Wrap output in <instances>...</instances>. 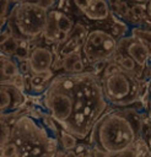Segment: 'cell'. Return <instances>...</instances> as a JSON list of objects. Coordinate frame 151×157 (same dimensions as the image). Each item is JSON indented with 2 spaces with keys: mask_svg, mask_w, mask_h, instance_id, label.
<instances>
[{
  "mask_svg": "<svg viewBox=\"0 0 151 157\" xmlns=\"http://www.w3.org/2000/svg\"><path fill=\"white\" fill-rule=\"evenodd\" d=\"M59 77L72 97V115L63 130L77 139H85L93 131L108 104L102 83L92 74H72Z\"/></svg>",
  "mask_w": 151,
  "mask_h": 157,
  "instance_id": "6da1fadb",
  "label": "cell"
},
{
  "mask_svg": "<svg viewBox=\"0 0 151 157\" xmlns=\"http://www.w3.org/2000/svg\"><path fill=\"white\" fill-rule=\"evenodd\" d=\"M139 134L131 124L128 109L104 114L92 131L95 146L103 155H113L133 148Z\"/></svg>",
  "mask_w": 151,
  "mask_h": 157,
  "instance_id": "7a4b0ae2",
  "label": "cell"
},
{
  "mask_svg": "<svg viewBox=\"0 0 151 157\" xmlns=\"http://www.w3.org/2000/svg\"><path fill=\"white\" fill-rule=\"evenodd\" d=\"M10 141L16 145L18 157H42L48 151H55L54 141L29 117H21L15 121Z\"/></svg>",
  "mask_w": 151,
  "mask_h": 157,
  "instance_id": "3957f363",
  "label": "cell"
},
{
  "mask_svg": "<svg viewBox=\"0 0 151 157\" xmlns=\"http://www.w3.org/2000/svg\"><path fill=\"white\" fill-rule=\"evenodd\" d=\"M102 87L108 103L114 105H128L135 102L140 94V83L134 74L119 70L107 75L102 80Z\"/></svg>",
  "mask_w": 151,
  "mask_h": 157,
  "instance_id": "277c9868",
  "label": "cell"
},
{
  "mask_svg": "<svg viewBox=\"0 0 151 157\" xmlns=\"http://www.w3.org/2000/svg\"><path fill=\"white\" fill-rule=\"evenodd\" d=\"M47 9L37 2H18L14 10V23L17 31L27 38H34L43 33L48 23Z\"/></svg>",
  "mask_w": 151,
  "mask_h": 157,
  "instance_id": "5b68a950",
  "label": "cell"
},
{
  "mask_svg": "<svg viewBox=\"0 0 151 157\" xmlns=\"http://www.w3.org/2000/svg\"><path fill=\"white\" fill-rule=\"evenodd\" d=\"M118 49V42L104 29H93L87 33L82 52L90 63H102L112 58Z\"/></svg>",
  "mask_w": 151,
  "mask_h": 157,
  "instance_id": "8992f818",
  "label": "cell"
},
{
  "mask_svg": "<svg viewBox=\"0 0 151 157\" xmlns=\"http://www.w3.org/2000/svg\"><path fill=\"white\" fill-rule=\"evenodd\" d=\"M29 72L32 75H39L50 71V67L54 63V54L47 47H36L31 50L27 59Z\"/></svg>",
  "mask_w": 151,
  "mask_h": 157,
  "instance_id": "52a82bcc",
  "label": "cell"
},
{
  "mask_svg": "<svg viewBox=\"0 0 151 157\" xmlns=\"http://www.w3.org/2000/svg\"><path fill=\"white\" fill-rule=\"evenodd\" d=\"M0 96H1V113L2 115L7 112L15 110L18 107H21L25 102V94L22 90L16 87L12 83L2 82L0 88Z\"/></svg>",
  "mask_w": 151,
  "mask_h": 157,
  "instance_id": "ba28073f",
  "label": "cell"
},
{
  "mask_svg": "<svg viewBox=\"0 0 151 157\" xmlns=\"http://www.w3.org/2000/svg\"><path fill=\"white\" fill-rule=\"evenodd\" d=\"M118 44L123 45L125 54L133 58L139 66H144L151 56L150 49L137 38H134V37L123 38L122 42H118Z\"/></svg>",
  "mask_w": 151,
  "mask_h": 157,
  "instance_id": "9c48e42d",
  "label": "cell"
},
{
  "mask_svg": "<svg viewBox=\"0 0 151 157\" xmlns=\"http://www.w3.org/2000/svg\"><path fill=\"white\" fill-rule=\"evenodd\" d=\"M83 13L90 20H107L109 17V6L107 0H90Z\"/></svg>",
  "mask_w": 151,
  "mask_h": 157,
  "instance_id": "30bf717a",
  "label": "cell"
},
{
  "mask_svg": "<svg viewBox=\"0 0 151 157\" xmlns=\"http://www.w3.org/2000/svg\"><path fill=\"white\" fill-rule=\"evenodd\" d=\"M20 64L15 58L1 54V82H7L20 75Z\"/></svg>",
  "mask_w": 151,
  "mask_h": 157,
  "instance_id": "8fae6325",
  "label": "cell"
},
{
  "mask_svg": "<svg viewBox=\"0 0 151 157\" xmlns=\"http://www.w3.org/2000/svg\"><path fill=\"white\" fill-rule=\"evenodd\" d=\"M49 13H50L52 17L54 18L58 29H59L61 33H64L65 36L69 37L70 33H71L72 29H74V22L70 20V17H68L65 13H63V12H60V11H58V10H54V11H52V12H49Z\"/></svg>",
  "mask_w": 151,
  "mask_h": 157,
  "instance_id": "7c38bea8",
  "label": "cell"
},
{
  "mask_svg": "<svg viewBox=\"0 0 151 157\" xmlns=\"http://www.w3.org/2000/svg\"><path fill=\"white\" fill-rule=\"evenodd\" d=\"M53 76V72L52 71H48V72H44V74H39V75H32L31 77V86L33 90L36 91H43L44 88V85L52 78Z\"/></svg>",
  "mask_w": 151,
  "mask_h": 157,
  "instance_id": "4fadbf2b",
  "label": "cell"
},
{
  "mask_svg": "<svg viewBox=\"0 0 151 157\" xmlns=\"http://www.w3.org/2000/svg\"><path fill=\"white\" fill-rule=\"evenodd\" d=\"M60 142H61V146L65 151H72L77 145V137L74 136L72 134L65 131V130H61Z\"/></svg>",
  "mask_w": 151,
  "mask_h": 157,
  "instance_id": "5bb4252c",
  "label": "cell"
},
{
  "mask_svg": "<svg viewBox=\"0 0 151 157\" xmlns=\"http://www.w3.org/2000/svg\"><path fill=\"white\" fill-rule=\"evenodd\" d=\"M18 47H20L18 40L15 37H11L5 42H1L2 54H6V55H15L16 50L18 49Z\"/></svg>",
  "mask_w": 151,
  "mask_h": 157,
  "instance_id": "9a60e30c",
  "label": "cell"
},
{
  "mask_svg": "<svg viewBox=\"0 0 151 157\" xmlns=\"http://www.w3.org/2000/svg\"><path fill=\"white\" fill-rule=\"evenodd\" d=\"M118 63H119V65H120V67H123V70H125V71H129V72H135V70H136V66H137V64H136V61L133 59V58H130L129 55H120L119 56V59H118Z\"/></svg>",
  "mask_w": 151,
  "mask_h": 157,
  "instance_id": "2e32d148",
  "label": "cell"
},
{
  "mask_svg": "<svg viewBox=\"0 0 151 157\" xmlns=\"http://www.w3.org/2000/svg\"><path fill=\"white\" fill-rule=\"evenodd\" d=\"M81 60V54L80 52H75V53H71L69 55H66L64 59H63V66L66 71H70L72 72V67L74 65L76 64V61Z\"/></svg>",
  "mask_w": 151,
  "mask_h": 157,
  "instance_id": "e0dca14e",
  "label": "cell"
},
{
  "mask_svg": "<svg viewBox=\"0 0 151 157\" xmlns=\"http://www.w3.org/2000/svg\"><path fill=\"white\" fill-rule=\"evenodd\" d=\"M10 136H11V129L7 126V124L2 119L1 120V147L10 141Z\"/></svg>",
  "mask_w": 151,
  "mask_h": 157,
  "instance_id": "ac0fdd59",
  "label": "cell"
},
{
  "mask_svg": "<svg viewBox=\"0 0 151 157\" xmlns=\"http://www.w3.org/2000/svg\"><path fill=\"white\" fill-rule=\"evenodd\" d=\"M103 157H136V151L133 147V148L125 150L123 152H118V153H113V155H103Z\"/></svg>",
  "mask_w": 151,
  "mask_h": 157,
  "instance_id": "d6986e66",
  "label": "cell"
},
{
  "mask_svg": "<svg viewBox=\"0 0 151 157\" xmlns=\"http://www.w3.org/2000/svg\"><path fill=\"white\" fill-rule=\"evenodd\" d=\"M119 70H122V67H120L119 64H117V63H110V64L107 65V67H106V70H104V76L115 74V72H118Z\"/></svg>",
  "mask_w": 151,
  "mask_h": 157,
  "instance_id": "ffe728a7",
  "label": "cell"
},
{
  "mask_svg": "<svg viewBox=\"0 0 151 157\" xmlns=\"http://www.w3.org/2000/svg\"><path fill=\"white\" fill-rule=\"evenodd\" d=\"M83 67H85V65H83L82 60L76 61V64H75V65H74V67H72V74H82Z\"/></svg>",
  "mask_w": 151,
  "mask_h": 157,
  "instance_id": "44dd1931",
  "label": "cell"
},
{
  "mask_svg": "<svg viewBox=\"0 0 151 157\" xmlns=\"http://www.w3.org/2000/svg\"><path fill=\"white\" fill-rule=\"evenodd\" d=\"M9 2H10V0H1V18H4V16H6V13H7Z\"/></svg>",
  "mask_w": 151,
  "mask_h": 157,
  "instance_id": "7402d4cb",
  "label": "cell"
},
{
  "mask_svg": "<svg viewBox=\"0 0 151 157\" xmlns=\"http://www.w3.org/2000/svg\"><path fill=\"white\" fill-rule=\"evenodd\" d=\"M133 13L136 16V17H142L144 15V9L140 6V5H135L133 7Z\"/></svg>",
  "mask_w": 151,
  "mask_h": 157,
  "instance_id": "603a6c76",
  "label": "cell"
},
{
  "mask_svg": "<svg viewBox=\"0 0 151 157\" xmlns=\"http://www.w3.org/2000/svg\"><path fill=\"white\" fill-rule=\"evenodd\" d=\"M63 157H79V156H77V155H76V152L72 150V151H66V152H65V155H64Z\"/></svg>",
  "mask_w": 151,
  "mask_h": 157,
  "instance_id": "cb8c5ba5",
  "label": "cell"
},
{
  "mask_svg": "<svg viewBox=\"0 0 151 157\" xmlns=\"http://www.w3.org/2000/svg\"><path fill=\"white\" fill-rule=\"evenodd\" d=\"M54 156H55V151H48L42 157H54Z\"/></svg>",
  "mask_w": 151,
  "mask_h": 157,
  "instance_id": "d4e9b609",
  "label": "cell"
},
{
  "mask_svg": "<svg viewBox=\"0 0 151 157\" xmlns=\"http://www.w3.org/2000/svg\"><path fill=\"white\" fill-rule=\"evenodd\" d=\"M15 1H18V2H37V4L41 5L39 0H15Z\"/></svg>",
  "mask_w": 151,
  "mask_h": 157,
  "instance_id": "484cf974",
  "label": "cell"
},
{
  "mask_svg": "<svg viewBox=\"0 0 151 157\" xmlns=\"http://www.w3.org/2000/svg\"><path fill=\"white\" fill-rule=\"evenodd\" d=\"M147 12L151 16V0H149V2H147Z\"/></svg>",
  "mask_w": 151,
  "mask_h": 157,
  "instance_id": "4316f807",
  "label": "cell"
},
{
  "mask_svg": "<svg viewBox=\"0 0 151 157\" xmlns=\"http://www.w3.org/2000/svg\"><path fill=\"white\" fill-rule=\"evenodd\" d=\"M82 157H93V156H92L91 153H86V155H83Z\"/></svg>",
  "mask_w": 151,
  "mask_h": 157,
  "instance_id": "83f0119b",
  "label": "cell"
},
{
  "mask_svg": "<svg viewBox=\"0 0 151 157\" xmlns=\"http://www.w3.org/2000/svg\"><path fill=\"white\" fill-rule=\"evenodd\" d=\"M135 1H137V2H144V1H147V0H135Z\"/></svg>",
  "mask_w": 151,
  "mask_h": 157,
  "instance_id": "f1b7e54d",
  "label": "cell"
},
{
  "mask_svg": "<svg viewBox=\"0 0 151 157\" xmlns=\"http://www.w3.org/2000/svg\"><path fill=\"white\" fill-rule=\"evenodd\" d=\"M150 74H151V66H150Z\"/></svg>",
  "mask_w": 151,
  "mask_h": 157,
  "instance_id": "f546056e",
  "label": "cell"
},
{
  "mask_svg": "<svg viewBox=\"0 0 151 157\" xmlns=\"http://www.w3.org/2000/svg\"><path fill=\"white\" fill-rule=\"evenodd\" d=\"M53 1H54V0H53Z\"/></svg>",
  "mask_w": 151,
  "mask_h": 157,
  "instance_id": "4dcf8cb0",
  "label": "cell"
}]
</instances>
